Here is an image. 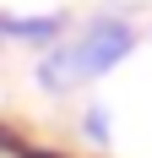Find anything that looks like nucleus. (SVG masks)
Returning <instances> with one entry per match:
<instances>
[{"label": "nucleus", "mask_w": 152, "mask_h": 158, "mask_svg": "<svg viewBox=\"0 0 152 158\" xmlns=\"http://www.w3.org/2000/svg\"><path fill=\"white\" fill-rule=\"evenodd\" d=\"M130 44H136V33L125 27V22H92L82 38H71V44H60L54 55H44L38 82L54 87V93L82 87L87 77H98V71H109V65H120L125 55H130Z\"/></svg>", "instance_id": "f257e3e1"}, {"label": "nucleus", "mask_w": 152, "mask_h": 158, "mask_svg": "<svg viewBox=\"0 0 152 158\" xmlns=\"http://www.w3.org/2000/svg\"><path fill=\"white\" fill-rule=\"evenodd\" d=\"M103 120H109L103 109H92V114H87V136H92V142H103V136H109V126H103Z\"/></svg>", "instance_id": "7ed1b4c3"}, {"label": "nucleus", "mask_w": 152, "mask_h": 158, "mask_svg": "<svg viewBox=\"0 0 152 158\" xmlns=\"http://www.w3.org/2000/svg\"><path fill=\"white\" fill-rule=\"evenodd\" d=\"M60 33V16H0V38H27V44H49Z\"/></svg>", "instance_id": "f03ea898"}]
</instances>
